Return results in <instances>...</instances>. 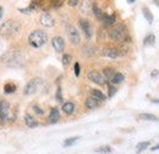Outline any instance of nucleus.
Here are the masks:
<instances>
[{
  "mask_svg": "<svg viewBox=\"0 0 159 154\" xmlns=\"http://www.w3.org/2000/svg\"><path fill=\"white\" fill-rule=\"evenodd\" d=\"M154 4H157V6L159 7V0H154Z\"/></svg>",
  "mask_w": 159,
  "mask_h": 154,
  "instance_id": "40",
  "label": "nucleus"
},
{
  "mask_svg": "<svg viewBox=\"0 0 159 154\" xmlns=\"http://www.w3.org/2000/svg\"><path fill=\"white\" fill-rule=\"evenodd\" d=\"M88 6H89V2H88V0H86V1H83V5H82V12H86V9H88Z\"/></svg>",
  "mask_w": 159,
  "mask_h": 154,
  "instance_id": "36",
  "label": "nucleus"
},
{
  "mask_svg": "<svg viewBox=\"0 0 159 154\" xmlns=\"http://www.w3.org/2000/svg\"><path fill=\"white\" fill-rule=\"evenodd\" d=\"M92 10H93V14H94V16H96L97 19L100 20L102 17H103V15H104V14H103V11L100 10L97 5H93V6H92Z\"/></svg>",
  "mask_w": 159,
  "mask_h": 154,
  "instance_id": "28",
  "label": "nucleus"
},
{
  "mask_svg": "<svg viewBox=\"0 0 159 154\" xmlns=\"http://www.w3.org/2000/svg\"><path fill=\"white\" fill-rule=\"evenodd\" d=\"M2 14H4V7L0 6V20L2 19Z\"/></svg>",
  "mask_w": 159,
  "mask_h": 154,
  "instance_id": "38",
  "label": "nucleus"
},
{
  "mask_svg": "<svg viewBox=\"0 0 159 154\" xmlns=\"http://www.w3.org/2000/svg\"><path fill=\"white\" fill-rule=\"evenodd\" d=\"M66 33H67V37H69V40L71 42V44H74V45L79 44L81 37H80V32L75 26H67L66 27Z\"/></svg>",
  "mask_w": 159,
  "mask_h": 154,
  "instance_id": "6",
  "label": "nucleus"
},
{
  "mask_svg": "<svg viewBox=\"0 0 159 154\" xmlns=\"http://www.w3.org/2000/svg\"><path fill=\"white\" fill-rule=\"evenodd\" d=\"M80 26H81L84 36L88 39L93 36V27H92V25H91V22L88 20H84V19L80 20Z\"/></svg>",
  "mask_w": 159,
  "mask_h": 154,
  "instance_id": "8",
  "label": "nucleus"
},
{
  "mask_svg": "<svg viewBox=\"0 0 159 154\" xmlns=\"http://www.w3.org/2000/svg\"><path fill=\"white\" fill-rule=\"evenodd\" d=\"M151 77H152L153 79H159V70H153V71L151 72Z\"/></svg>",
  "mask_w": 159,
  "mask_h": 154,
  "instance_id": "33",
  "label": "nucleus"
},
{
  "mask_svg": "<svg viewBox=\"0 0 159 154\" xmlns=\"http://www.w3.org/2000/svg\"><path fill=\"white\" fill-rule=\"evenodd\" d=\"M20 29L21 26L17 21L9 20L0 26V34L4 37H12V36H16L20 32Z\"/></svg>",
  "mask_w": 159,
  "mask_h": 154,
  "instance_id": "2",
  "label": "nucleus"
},
{
  "mask_svg": "<svg viewBox=\"0 0 159 154\" xmlns=\"http://www.w3.org/2000/svg\"><path fill=\"white\" fill-rule=\"evenodd\" d=\"M92 97L96 98V99L99 100V102H103V100L107 99V97L104 96L103 92H100L99 89H92Z\"/></svg>",
  "mask_w": 159,
  "mask_h": 154,
  "instance_id": "23",
  "label": "nucleus"
},
{
  "mask_svg": "<svg viewBox=\"0 0 159 154\" xmlns=\"http://www.w3.org/2000/svg\"><path fill=\"white\" fill-rule=\"evenodd\" d=\"M102 54H103V57H107V58L110 59H116L120 57V52L116 48H105Z\"/></svg>",
  "mask_w": 159,
  "mask_h": 154,
  "instance_id": "12",
  "label": "nucleus"
},
{
  "mask_svg": "<svg viewBox=\"0 0 159 154\" xmlns=\"http://www.w3.org/2000/svg\"><path fill=\"white\" fill-rule=\"evenodd\" d=\"M114 74H115V71H114V69H111V67H107V69H104V71H103V76L105 77L107 79H110L111 77L114 76Z\"/></svg>",
  "mask_w": 159,
  "mask_h": 154,
  "instance_id": "25",
  "label": "nucleus"
},
{
  "mask_svg": "<svg viewBox=\"0 0 159 154\" xmlns=\"http://www.w3.org/2000/svg\"><path fill=\"white\" fill-rule=\"evenodd\" d=\"M57 100H58V102H62V94H61V88H58V91H57Z\"/></svg>",
  "mask_w": 159,
  "mask_h": 154,
  "instance_id": "35",
  "label": "nucleus"
},
{
  "mask_svg": "<svg viewBox=\"0 0 159 154\" xmlns=\"http://www.w3.org/2000/svg\"><path fill=\"white\" fill-rule=\"evenodd\" d=\"M14 92H16V84H14V83H6L4 86V93L11 94Z\"/></svg>",
  "mask_w": 159,
  "mask_h": 154,
  "instance_id": "24",
  "label": "nucleus"
},
{
  "mask_svg": "<svg viewBox=\"0 0 159 154\" xmlns=\"http://www.w3.org/2000/svg\"><path fill=\"white\" fill-rule=\"evenodd\" d=\"M96 153H100V154H109L113 152V148L110 146H102V147H98L94 149Z\"/></svg>",
  "mask_w": 159,
  "mask_h": 154,
  "instance_id": "21",
  "label": "nucleus"
},
{
  "mask_svg": "<svg viewBox=\"0 0 159 154\" xmlns=\"http://www.w3.org/2000/svg\"><path fill=\"white\" fill-rule=\"evenodd\" d=\"M141 120H147V121H158V116L153 115V114H148V113H144V114H139V116Z\"/></svg>",
  "mask_w": 159,
  "mask_h": 154,
  "instance_id": "22",
  "label": "nucleus"
},
{
  "mask_svg": "<svg viewBox=\"0 0 159 154\" xmlns=\"http://www.w3.org/2000/svg\"><path fill=\"white\" fill-rule=\"evenodd\" d=\"M2 62L9 67H21L25 62V58L19 50H10L2 57Z\"/></svg>",
  "mask_w": 159,
  "mask_h": 154,
  "instance_id": "1",
  "label": "nucleus"
},
{
  "mask_svg": "<svg viewBox=\"0 0 159 154\" xmlns=\"http://www.w3.org/2000/svg\"><path fill=\"white\" fill-rule=\"evenodd\" d=\"M33 110H34V113H36L37 115H43V114H44V110H42L39 106H37V105L33 106Z\"/></svg>",
  "mask_w": 159,
  "mask_h": 154,
  "instance_id": "32",
  "label": "nucleus"
},
{
  "mask_svg": "<svg viewBox=\"0 0 159 154\" xmlns=\"http://www.w3.org/2000/svg\"><path fill=\"white\" fill-rule=\"evenodd\" d=\"M151 151H153V152H154V151H159V144H156L154 147H152Z\"/></svg>",
  "mask_w": 159,
  "mask_h": 154,
  "instance_id": "37",
  "label": "nucleus"
},
{
  "mask_svg": "<svg viewBox=\"0 0 159 154\" xmlns=\"http://www.w3.org/2000/svg\"><path fill=\"white\" fill-rule=\"evenodd\" d=\"M154 43H156V36L153 33L147 34L143 39V45L144 47H152V45H154Z\"/></svg>",
  "mask_w": 159,
  "mask_h": 154,
  "instance_id": "19",
  "label": "nucleus"
},
{
  "mask_svg": "<svg viewBox=\"0 0 159 154\" xmlns=\"http://www.w3.org/2000/svg\"><path fill=\"white\" fill-rule=\"evenodd\" d=\"M9 116V103L5 100L0 102V120L5 121Z\"/></svg>",
  "mask_w": 159,
  "mask_h": 154,
  "instance_id": "11",
  "label": "nucleus"
},
{
  "mask_svg": "<svg viewBox=\"0 0 159 154\" xmlns=\"http://www.w3.org/2000/svg\"><path fill=\"white\" fill-rule=\"evenodd\" d=\"M149 147V141H146V142H139V144L136 146V148H137V153H141V152H143L144 149H147Z\"/></svg>",
  "mask_w": 159,
  "mask_h": 154,
  "instance_id": "26",
  "label": "nucleus"
},
{
  "mask_svg": "<svg viewBox=\"0 0 159 154\" xmlns=\"http://www.w3.org/2000/svg\"><path fill=\"white\" fill-rule=\"evenodd\" d=\"M124 79H125V76H124L122 74H120V72H115V74H114V76L110 78L111 83H114V84L122 83V82H124Z\"/></svg>",
  "mask_w": 159,
  "mask_h": 154,
  "instance_id": "20",
  "label": "nucleus"
},
{
  "mask_svg": "<svg viewBox=\"0 0 159 154\" xmlns=\"http://www.w3.org/2000/svg\"><path fill=\"white\" fill-rule=\"evenodd\" d=\"M39 22L42 26L48 27V28H50V27H53V26L55 25V21L53 19V16H52L50 14H48V12H43V14L40 15Z\"/></svg>",
  "mask_w": 159,
  "mask_h": 154,
  "instance_id": "9",
  "label": "nucleus"
},
{
  "mask_svg": "<svg viewBox=\"0 0 159 154\" xmlns=\"http://www.w3.org/2000/svg\"><path fill=\"white\" fill-rule=\"evenodd\" d=\"M67 4H69L70 6H74V7H75V6H77L80 4V0H69Z\"/></svg>",
  "mask_w": 159,
  "mask_h": 154,
  "instance_id": "34",
  "label": "nucleus"
},
{
  "mask_svg": "<svg viewBox=\"0 0 159 154\" xmlns=\"http://www.w3.org/2000/svg\"><path fill=\"white\" fill-rule=\"evenodd\" d=\"M48 42V34L44 31L36 29L30 33L28 36V43L32 48H40Z\"/></svg>",
  "mask_w": 159,
  "mask_h": 154,
  "instance_id": "3",
  "label": "nucleus"
},
{
  "mask_svg": "<svg viewBox=\"0 0 159 154\" xmlns=\"http://www.w3.org/2000/svg\"><path fill=\"white\" fill-rule=\"evenodd\" d=\"M52 44H53V48L58 53H62L64 49H65V40L61 37H54L53 40H52Z\"/></svg>",
  "mask_w": 159,
  "mask_h": 154,
  "instance_id": "10",
  "label": "nucleus"
},
{
  "mask_svg": "<svg viewBox=\"0 0 159 154\" xmlns=\"http://www.w3.org/2000/svg\"><path fill=\"white\" fill-rule=\"evenodd\" d=\"M142 14H143V16H144L146 21H148V23H149V25H152V23H153L154 16H153L152 11H151L147 6H143V7H142Z\"/></svg>",
  "mask_w": 159,
  "mask_h": 154,
  "instance_id": "17",
  "label": "nucleus"
},
{
  "mask_svg": "<svg viewBox=\"0 0 159 154\" xmlns=\"http://www.w3.org/2000/svg\"><path fill=\"white\" fill-rule=\"evenodd\" d=\"M61 109H62V111H64L65 114H67V115H71V114H74V111H75V104H74L72 102H67V103H64Z\"/></svg>",
  "mask_w": 159,
  "mask_h": 154,
  "instance_id": "16",
  "label": "nucleus"
},
{
  "mask_svg": "<svg viewBox=\"0 0 159 154\" xmlns=\"http://www.w3.org/2000/svg\"><path fill=\"white\" fill-rule=\"evenodd\" d=\"M80 137H70V138H67L65 142H64V147H70V146H72V144H75L77 141H79Z\"/></svg>",
  "mask_w": 159,
  "mask_h": 154,
  "instance_id": "27",
  "label": "nucleus"
},
{
  "mask_svg": "<svg viewBox=\"0 0 159 154\" xmlns=\"http://www.w3.org/2000/svg\"><path fill=\"white\" fill-rule=\"evenodd\" d=\"M86 106H87V109H89V110H93V109H96L98 105H99V100H97L96 98H93V97H89V98H87L86 99Z\"/></svg>",
  "mask_w": 159,
  "mask_h": 154,
  "instance_id": "14",
  "label": "nucleus"
},
{
  "mask_svg": "<svg viewBox=\"0 0 159 154\" xmlns=\"http://www.w3.org/2000/svg\"><path fill=\"white\" fill-rule=\"evenodd\" d=\"M102 21V23L104 25V26H113L114 23H115V21H116V17H115V15H103V17L100 19Z\"/></svg>",
  "mask_w": 159,
  "mask_h": 154,
  "instance_id": "13",
  "label": "nucleus"
},
{
  "mask_svg": "<svg viewBox=\"0 0 159 154\" xmlns=\"http://www.w3.org/2000/svg\"><path fill=\"white\" fill-rule=\"evenodd\" d=\"M48 119H49V122H50V124H57L60 119L59 110H58L57 108H53V109L50 110V113H49V117H48Z\"/></svg>",
  "mask_w": 159,
  "mask_h": 154,
  "instance_id": "15",
  "label": "nucleus"
},
{
  "mask_svg": "<svg viewBox=\"0 0 159 154\" xmlns=\"http://www.w3.org/2000/svg\"><path fill=\"white\" fill-rule=\"evenodd\" d=\"M88 78H89L92 82H94V83H97V84H99V86H104V84L107 83V78L103 76L100 72H98L97 70L89 71V72H88Z\"/></svg>",
  "mask_w": 159,
  "mask_h": 154,
  "instance_id": "7",
  "label": "nucleus"
},
{
  "mask_svg": "<svg viewBox=\"0 0 159 154\" xmlns=\"http://www.w3.org/2000/svg\"><path fill=\"white\" fill-rule=\"evenodd\" d=\"M74 70H75V75L79 77L80 76V72H81V67H80V64H79V62H75Z\"/></svg>",
  "mask_w": 159,
  "mask_h": 154,
  "instance_id": "31",
  "label": "nucleus"
},
{
  "mask_svg": "<svg viewBox=\"0 0 159 154\" xmlns=\"http://www.w3.org/2000/svg\"><path fill=\"white\" fill-rule=\"evenodd\" d=\"M25 122H26L27 127H30V129H34L38 126V121L31 115H25Z\"/></svg>",
  "mask_w": 159,
  "mask_h": 154,
  "instance_id": "18",
  "label": "nucleus"
},
{
  "mask_svg": "<svg viewBox=\"0 0 159 154\" xmlns=\"http://www.w3.org/2000/svg\"><path fill=\"white\" fill-rule=\"evenodd\" d=\"M108 89H109V94H108V97H109V98H113V97L115 96V93H116V88H115L113 84H109Z\"/></svg>",
  "mask_w": 159,
  "mask_h": 154,
  "instance_id": "29",
  "label": "nucleus"
},
{
  "mask_svg": "<svg viewBox=\"0 0 159 154\" xmlns=\"http://www.w3.org/2000/svg\"><path fill=\"white\" fill-rule=\"evenodd\" d=\"M135 1H136V0H127V2H129V4H134Z\"/></svg>",
  "mask_w": 159,
  "mask_h": 154,
  "instance_id": "39",
  "label": "nucleus"
},
{
  "mask_svg": "<svg viewBox=\"0 0 159 154\" xmlns=\"http://www.w3.org/2000/svg\"><path fill=\"white\" fill-rule=\"evenodd\" d=\"M71 62V55H69V54H64L62 55V64L66 66V65H69Z\"/></svg>",
  "mask_w": 159,
  "mask_h": 154,
  "instance_id": "30",
  "label": "nucleus"
},
{
  "mask_svg": "<svg viewBox=\"0 0 159 154\" xmlns=\"http://www.w3.org/2000/svg\"><path fill=\"white\" fill-rule=\"evenodd\" d=\"M42 78L39 77H34V78H32L27 84H26V87H25V89H23V94L25 96H32V94H34L37 91H38V88H39L40 86H42Z\"/></svg>",
  "mask_w": 159,
  "mask_h": 154,
  "instance_id": "5",
  "label": "nucleus"
},
{
  "mask_svg": "<svg viewBox=\"0 0 159 154\" xmlns=\"http://www.w3.org/2000/svg\"><path fill=\"white\" fill-rule=\"evenodd\" d=\"M108 36L114 42H125L127 38V28L121 23H116L109 29Z\"/></svg>",
  "mask_w": 159,
  "mask_h": 154,
  "instance_id": "4",
  "label": "nucleus"
}]
</instances>
